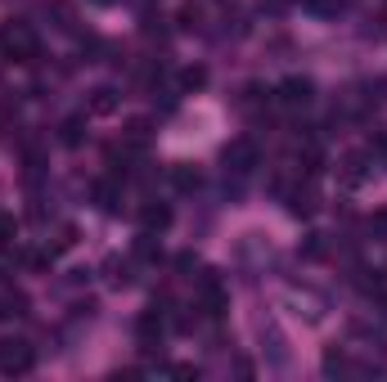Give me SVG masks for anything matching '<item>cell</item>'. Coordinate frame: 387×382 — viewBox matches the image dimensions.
Instances as JSON below:
<instances>
[{
	"label": "cell",
	"instance_id": "obj_1",
	"mask_svg": "<svg viewBox=\"0 0 387 382\" xmlns=\"http://www.w3.org/2000/svg\"><path fill=\"white\" fill-rule=\"evenodd\" d=\"M0 45H5V54H9V59H18V63H32L36 54H41V41H36V32L23 23V18L0 32Z\"/></svg>",
	"mask_w": 387,
	"mask_h": 382
},
{
	"label": "cell",
	"instance_id": "obj_2",
	"mask_svg": "<svg viewBox=\"0 0 387 382\" xmlns=\"http://www.w3.org/2000/svg\"><path fill=\"white\" fill-rule=\"evenodd\" d=\"M32 365L36 356L23 338H0V374H27Z\"/></svg>",
	"mask_w": 387,
	"mask_h": 382
},
{
	"label": "cell",
	"instance_id": "obj_3",
	"mask_svg": "<svg viewBox=\"0 0 387 382\" xmlns=\"http://www.w3.org/2000/svg\"><path fill=\"white\" fill-rule=\"evenodd\" d=\"M225 167L252 171V167H257V144H252V140H234V144H225Z\"/></svg>",
	"mask_w": 387,
	"mask_h": 382
},
{
	"label": "cell",
	"instance_id": "obj_4",
	"mask_svg": "<svg viewBox=\"0 0 387 382\" xmlns=\"http://www.w3.org/2000/svg\"><path fill=\"white\" fill-rule=\"evenodd\" d=\"M279 103H284V108H302V103H311V81H302V76L284 81V85H279Z\"/></svg>",
	"mask_w": 387,
	"mask_h": 382
},
{
	"label": "cell",
	"instance_id": "obj_5",
	"mask_svg": "<svg viewBox=\"0 0 387 382\" xmlns=\"http://www.w3.org/2000/svg\"><path fill=\"white\" fill-rule=\"evenodd\" d=\"M95 203L104 207V212H117V185L99 180V185H95Z\"/></svg>",
	"mask_w": 387,
	"mask_h": 382
},
{
	"label": "cell",
	"instance_id": "obj_6",
	"mask_svg": "<svg viewBox=\"0 0 387 382\" xmlns=\"http://www.w3.org/2000/svg\"><path fill=\"white\" fill-rule=\"evenodd\" d=\"M145 225L149 229H167L172 225V212H167V207H145Z\"/></svg>",
	"mask_w": 387,
	"mask_h": 382
},
{
	"label": "cell",
	"instance_id": "obj_7",
	"mask_svg": "<svg viewBox=\"0 0 387 382\" xmlns=\"http://www.w3.org/2000/svg\"><path fill=\"white\" fill-rule=\"evenodd\" d=\"M81 126H86V122H81V117H68V122H63V144H81Z\"/></svg>",
	"mask_w": 387,
	"mask_h": 382
},
{
	"label": "cell",
	"instance_id": "obj_8",
	"mask_svg": "<svg viewBox=\"0 0 387 382\" xmlns=\"http://www.w3.org/2000/svg\"><path fill=\"white\" fill-rule=\"evenodd\" d=\"M181 85H185V90H198V85H207V72L203 68H185L181 72Z\"/></svg>",
	"mask_w": 387,
	"mask_h": 382
},
{
	"label": "cell",
	"instance_id": "obj_9",
	"mask_svg": "<svg viewBox=\"0 0 387 382\" xmlns=\"http://www.w3.org/2000/svg\"><path fill=\"white\" fill-rule=\"evenodd\" d=\"M113 103H117V94H113V90H95L90 108H95V113H113Z\"/></svg>",
	"mask_w": 387,
	"mask_h": 382
},
{
	"label": "cell",
	"instance_id": "obj_10",
	"mask_svg": "<svg viewBox=\"0 0 387 382\" xmlns=\"http://www.w3.org/2000/svg\"><path fill=\"white\" fill-rule=\"evenodd\" d=\"M176 180H181V189H198V171H176Z\"/></svg>",
	"mask_w": 387,
	"mask_h": 382
},
{
	"label": "cell",
	"instance_id": "obj_11",
	"mask_svg": "<svg viewBox=\"0 0 387 382\" xmlns=\"http://www.w3.org/2000/svg\"><path fill=\"white\" fill-rule=\"evenodd\" d=\"M370 229H374V234H387V212H379V216H374V221H370Z\"/></svg>",
	"mask_w": 387,
	"mask_h": 382
},
{
	"label": "cell",
	"instance_id": "obj_12",
	"mask_svg": "<svg viewBox=\"0 0 387 382\" xmlns=\"http://www.w3.org/2000/svg\"><path fill=\"white\" fill-rule=\"evenodd\" d=\"M9 229H14V221H9V216H0V234H9Z\"/></svg>",
	"mask_w": 387,
	"mask_h": 382
}]
</instances>
